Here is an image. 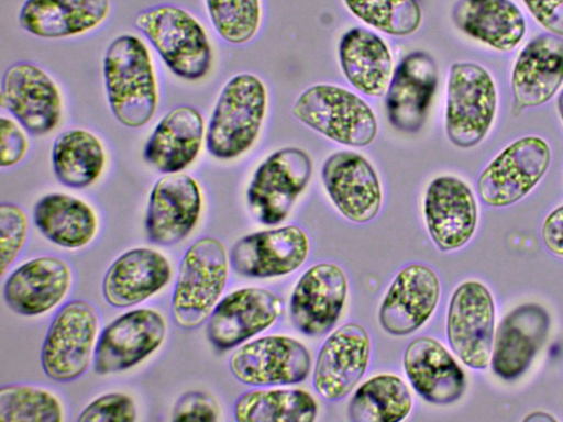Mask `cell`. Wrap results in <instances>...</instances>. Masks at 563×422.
Returning a JSON list of instances; mask_svg holds the SVG:
<instances>
[{
	"label": "cell",
	"mask_w": 563,
	"mask_h": 422,
	"mask_svg": "<svg viewBox=\"0 0 563 422\" xmlns=\"http://www.w3.org/2000/svg\"><path fill=\"white\" fill-rule=\"evenodd\" d=\"M102 70L113 116L132 129L148 123L156 112L158 92L146 45L135 35H119L106 49Z\"/></svg>",
	"instance_id": "1"
},
{
	"label": "cell",
	"mask_w": 563,
	"mask_h": 422,
	"mask_svg": "<svg viewBox=\"0 0 563 422\" xmlns=\"http://www.w3.org/2000/svg\"><path fill=\"white\" fill-rule=\"evenodd\" d=\"M267 109V90L252 74H239L222 87L207 130L206 147L221 160L234 159L256 141Z\"/></svg>",
	"instance_id": "2"
},
{
	"label": "cell",
	"mask_w": 563,
	"mask_h": 422,
	"mask_svg": "<svg viewBox=\"0 0 563 422\" xmlns=\"http://www.w3.org/2000/svg\"><path fill=\"white\" fill-rule=\"evenodd\" d=\"M227 249L216 237L195 241L183 256L172 298L175 322L191 330L211 314L229 278Z\"/></svg>",
	"instance_id": "3"
},
{
	"label": "cell",
	"mask_w": 563,
	"mask_h": 422,
	"mask_svg": "<svg viewBox=\"0 0 563 422\" xmlns=\"http://www.w3.org/2000/svg\"><path fill=\"white\" fill-rule=\"evenodd\" d=\"M177 77L196 81L203 78L212 62V49L202 25L186 10L162 4L141 11L134 21Z\"/></svg>",
	"instance_id": "4"
},
{
	"label": "cell",
	"mask_w": 563,
	"mask_h": 422,
	"mask_svg": "<svg viewBox=\"0 0 563 422\" xmlns=\"http://www.w3.org/2000/svg\"><path fill=\"white\" fill-rule=\"evenodd\" d=\"M295 118L339 144L363 147L377 135V120L368 103L339 86L318 84L307 88L292 107Z\"/></svg>",
	"instance_id": "5"
},
{
	"label": "cell",
	"mask_w": 563,
	"mask_h": 422,
	"mask_svg": "<svg viewBox=\"0 0 563 422\" xmlns=\"http://www.w3.org/2000/svg\"><path fill=\"white\" fill-rule=\"evenodd\" d=\"M495 84L482 66L455 63L450 68L445 109V131L461 148L476 146L486 136L495 116Z\"/></svg>",
	"instance_id": "6"
},
{
	"label": "cell",
	"mask_w": 563,
	"mask_h": 422,
	"mask_svg": "<svg viewBox=\"0 0 563 422\" xmlns=\"http://www.w3.org/2000/svg\"><path fill=\"white\" fill-rule=\"evenodd\" d=\"M99 316L92 304L71 300L55 314L44 338L41 363L53 380L79 378L93 360Z\"/></svg>",
	"instance_id": "7"
},
{
	"label": "cell",
	"mask_w": 563,
	"mask_h": 422,
	"mask_svg": "<svg viewBox=\"0 0 563 422\" xmlns=\"http://www.w3.org/2000/svg\"><path fill=\"white\" fill-rule=\"evenodd\" d=\"M312 160L298 147L271 154L255 170L246 191L247 206L265 225L282 223L312 175Z\"/></svg>",
	"instance_id": "8"
},
{
	"label": "cell",
	"mask_w": 563,
	"mask_h": 422,
	"mask_svg": "<svg viewBox=\"0 0 563 422\" xmlns=\"http://www.w3.org/2000/svg\"><path fill=\"white\" fill-rule=\"evenodd\" d=\"M495 307L479 281L461 284L452 295L446 335L452 351L468 367L485 369L492 357Z\"/></svg>",
	"instance_id": "9"
},
{
	"label": "cell",
	"mask_w": 563,
	"mask_h": 422,
	"mask_svg": "<svg viewBox=\"0 0 563 422\" xmlns=\"http://www.w3.org/2000/svg\"><path fill=\"white\" fill-rule=\"evenodd\" d=\"M166 332L165 318L156 310L142 308L119 315L98 337L95 371L109 375L134 367L162 345Z\"/></svg>",
	"instance_id": "10"
},
{
	"label": "cell",
	"mask_w": 563,
	"mask_h": 422,
	"mask_svg": "<svg viewBox=\"0 0 563 422\" xmlns=\"http://www.w3.org/2000/svg\"><path fill=\"white\" fill-rule=\"evenodd\" d=\"M551 158L547 142L526 136L507 146L482 173L477 189L492 207H506L525 197L539 182Z\"/></svg>",
	"instance_id": "11"
},
{
	"label": "cell",
	"mask_w": 563,
	"mask_h": 422,
	"mask_svg": "<svg viewBox=\"0 0 563 422\" xmlns=\"http://www.w3.org/2000/svg\"><path fill=\"white\" fill-rule=\"evenodd\" d=\"M1 104L35 136L51 133L62 115L57 85L44 69L29 62L15 63L4 71Z\"/></svg>",
	"instance_id": "12"
},
{
	"label": "cell",
	"mask_w": 563,
	"mask_h": 422,
	"mask_svg": "<svg viewBox=\"0 0 563 422\" xmlns=\"http://www.w3.org/2000/svg\"><path fill=\"white\" fill-rule=\"evenodd\" d=\"M230 369L250 386L292 385L308 377L311 357L299 341L268 335L241 345L230 358Z\"/></svg>",
	"instance_id": "13"
},
{
	"label": "cell",
	"mask_w": 563,
	"mask_h": 422,
	"mask_svg": "<svg viewBox=\"0 0 563 422\" xmlns=\"http://www.w3.org/2000/svg\"><path fill=\"white\" fill-rule=\"evenodd\" d=\"M282 309V299L267 289H236L214 307L208 318L207 337L217 349H231L269 327Z\"/></svg>",
	"instance_id": "14"
},
{
	"label": "cell",
	"mask_w": 563,
	"mask_h": 422,
	"mask_svg": "<svg viewBox=\"0 0 563 422\" xmlns=\"http://www.w3.org/2000/svg\"><path fill=\"white\" fill-rule=\"evenodd\" d=\"M202 206L198 182L184 173L166 174L153 186L145 216L150 242L172 246L196 226Z\"/></svg>",
	"instance_id": "15"
},
{
	"label": "cell",
	"mask_w": 563,
	"mask_h": 422,
	"mask_svg": "<svg viewBox=\"0 0 563 422\" xmlns=\"http://www.w3.org/2000/svg\"><path fill=\"white\" fill-rule=\"evenodd\" d=\"M332 203L347 220L366 223L379 212L383 192L378 176L360 153L339 151L330 155L321 171Z\"/></svg>",
	"instance_id": "16"
},
{
	"label": "cell",
	"mask_w": 563,
	"mask_h": 422,
	"mask_svg": "<svg viewBox=\"0 0 563 422\" xmlns=\"http://www.w3.org/2000/svg\"><path fill=\"white\" fill-rule=\"evenodd\" d=\"M346 295L347 279L339 266L313 265L301 275L290 297L294 326L307 336L329 332L341 315Z\"/></svg>",
	"instance_id": "17"
},
{
	"label": "cell",
	"mask_w": 563,
	"mask_h": 422,
	"mask_svg": "<svg viewBox=\"0 0 563 422\" xmlns=\"http://www.w3.org/2000/svg\"><path fill=\"white\" fill-rule=\"evenodd\" d=\"M371 338L358 323H345L328 336L313 369V387L324 399L336 401L347 396L366 371Z\"/></svg>",
	"instance_id": "18"
},
{
	"label": "cell",
	"mask_w": 563,
	"mask_h": 422,
	"mask_svg": "<svg viewBox=\"0 0 563 422\" xmlns=\"http://www.w3.org/2000/svg\"><path fill=\"white\" fill-rule=\"evenodd\" d=\"M308 253L306 233L297 225H286L241 237L231 248L230 264L241 276L271 278L299 268Z\"/></svg>",
	"instance_id": "19"
},
{
	"label": "cell",
	"mask_w": 563,
	"mask_h": 422,
	"mask_svg": "<svg viewBox=\"0 0 563 422\" xmlns=\"http://www.w3.org/2000/svg\"><path fill=\"white\" fill-rule=\"evenodd\" d=\"M437 86L432 56L423 51L408 53L394 70L385 93L390 125L402 133H417L426 122Z\"/></svg>",
	"instance_id": "20"
},
{
	"label": "cell",
	"mask_w": 563,
	"mask_h": 422,
	"mask_svg": "<svg viewBox=\"0 0 563 422\" xmlns=\"http://www.w3.org/2000/svg\"><path fill=\"white\" fill-rule=\"evenodd\" d=\"M439 297L435 273L426 265L410 264L391 281L379 307V324L395 336L411 334L432 315Z\"/></svg>",
	"instance_id": "21"
},
{
	"label": "cell",
	"mask_w": 563,
	"mask_h": 422,
	"mask_svg": "<svg viewBox=\"0 0 563 422\" xmlns=\"http://www.w3.org/2000/svg\"><path fill=\"white\" fill-rule=\"evenodd\" d=\"M423 214L432 241L444 252L466 244L477 224L473 192L464 181L453 176H440L430 182Z\"/></svg>",
	"instance_id": "22"
},
{
	"label": "cell",
	"mask_w": 563,
	"mask_h": 422,
	"mask_svg": "<svg viewBox=\"0 0 563 422\" xmlns=\"http://www.w3.org/2000/svg\"><path fill=\"white\" fill-rule=\"evenodd\" d=\"M71 286L68 264L56 256H38L23 263L5 279L3 298L18 314H44L66 297Z\"/></svg>",
	"instance_id": "23"
},
{
	"label": "cell",
	"mask_w": 563,
	"mask_h": 422,
	"mask_svg": "<svg viewBox=\"0 0 563 422\" xmlns=\"http://www.w3.org/2000/svg\"><path fill=\"white\" fill-rule=\"evenodd\" d=\"M170 277L169 260L162 253L146 247L132 248L108 268L102 295L112 307H132L157 293Z\"/></svg>",
	"instance_id": "24"
},
{
	"label": "cell",
	"mask_w": 563,
	"mask_h": 422,
	"mask_svg": "<svg viewBox=\"0 0 563 422\" xmlns=\"http://www.w3.org/2000/svg\"><path fill=\"white\" fill-rule=\"evenodd\" d=\"M549 325V314L539 304H522L509 312L497 331L492 357L494 371L506 380L523 374L543 345Z\"/></svg>",
	"instance_id": "25"
},
{
	"label": "cell",
	"mask_w": 563,
	"mask_h": 422,
	"mask_svg": "<svg viewBox=\"0 0 563 422\" xmlns=\"http://www.w3.org/2000/svg\"><path fill=\"white\" fill-rule=\"evenodd\" d=\"M404 368L413 389L426 401L449 404L465 389V376L459 364L437 340L420 336L404 353Z\"/></svg>",
	"instance_id": "26"
},
{
	"label": "cell",
	"mask_w": 563,
	"mask_h": 422,
	"mask_svg": "<svg viewBox=\"0 0 563 422\" xmlns=\"http://www.w3.org/2000/svg\"><path fill=\"white\" fill-rule=\"evenodd\" d=\"M563 82V37L541 34L520 52L511 76L519 109L547 102Z\"/></svg>",
	"instance_id": "27"
},
{
	"label": "cell",
	"mask_w": 563,
	"mask_h": 422,
	"mask_svg": "<svg viewBox=\"0 0 563 422\" xmlns=\"http://www.w3.org/2000/svg\"><path fill=\"white\" fill-rule=\"evenodd\" d=\"M205 134L196 108L176 107L156 124L144 146V159L161 173H180L197 158Z\"/></svg>",
	"instance_id": "28"
},
{
	"label": "cell",
	"mask_w": 563,
	"mask_h": 422,
	"mask_svg": "<svg viewBox=\"0 0 563 422\" xmlns=\"http://www.w3.org/2000/svg\"><path fill=\"white\" fill-rule=\"evenodd\" d=\"M110 9V0H25L19 23L34 36L65 38L93 30Z\"/></svg>",
	"instance_id": "29"
},
{
	"label": "cell",
	"mask_w": 563,
	"mask_h": 422,
	"mask_svg": "<svg viewBox=\"0 0 563 422\" xmlns=\"http://www.w3.org/2000/svg\"><path fill=\"white\" fill-rule=\"evenodd\" d=\"M339 60L347 81L362 93L382 97L393 76V56L386 42L373 31L352 27L339 43Z\"/></svg>",
	"instance_id": "30"
},
{
	"label": "cell",
	"mask_w": 563,
	"mask_h": 422,
	"mask_svg": "<svg viewBox=\"0 0 563 422\" xmlns=\"http://www.w3.org/2000/svg\"><path fill=\"white\" fill-rule=\"evenodd\" d=\"M452 20L466 35L503 52L514 49L526 32L523 15L510 0H459Z\"/></svg>",
	"instance_id": "31"
},
{
	"label": "cell",
	"mask_w": 563,
	"mask_h": 422,
	"mask_svg": "<svg viewBox=\"0 0 563 422\" xmlns=\"http://www.w3.org/2000/svg\"><path fill=\"white\" fill-rule=\"evenodd\" d=\"M33 220L43 236L68 249L89 244L98 229L96 213L89 204L60 192L42 197L34 206Z\"/></svg>",
	"instance_id": "32"
},
{
	"label": "cell",
	"mask_w": 563,
	"mask_h": 422,
	"mask_svg": "<svg viewBox=\"0 0 563 422\" xmlns=\"http://www.w3.org/2000/svg\"><path fill=\"white\" fill-rule=\"evenodd\" d=\"M106 153L91 132L71 129L59 134L52 147V165L57 180L66 187L81 189L101 175Z\"/></svg>",
	"instance_id": "33"
},
{
	"label": "cell",
	"mask_w": 563,
	"mask_h": 422,
	"mask_svg": "<svg viewBox=\"0 0 563 422\" xmlns=\"http://www.w3.org/2000/svg\"><path fill=\"white\" fill-rule=\"evenodd\" d=\"M317 413L316 399L301 389L250 390L234 404L239 422H311Z\"/></svg>",
	"instance_id": "34"
},
{
	"label": "cell",
	"mask_w": 563,
	"mask_h": 422,
	"mask_svg": "<svg viewBox=\"0 0 563 422\" xmlns=\"http://www.w3.org/2000/svg\"><path fill=\"white\" fill-rule=\"evenodd\" d=\"M411 407L412 397L406 382L398 376L383 374L357 388L347 413L353 422H399Z\"/></svg>",
	"instance_id": "35"
},
{
	"label": "cell",
	"mask_w": 563,
	"mask_h": 422,
	"mask_svg": "<svg viewBox=\"0 0 563 422\" xmlns=\"http://www.w3.org/2000/svg\"><path fill=\"white\" fill-rule=\"evenodd\" d=\"M349 11L365 24L394 36L415 33L422 21L417 0H343Z\"/></svg>",
	"instance_id": "36"
},
{
	"label": "cell",
	"mask_w": 563,
	"mask_h": 422,
	"mask_svg": "<svg viewBox=\"0 0 563 422\" xmlns=\"http://www.w3.org/2000/svg\"><path fill=\"white\" fill-rule=\"evenodd\" d=\"M62 420V403L53 392L22 384L1 387L0 421L59 422Z\"/></svg>",
	"instance_id": "37"
},
{
	"label": "cell",
	"mask_w": 563,
	"mask_h": 422,
	"mask_svg": "<svg viewBox=\"0 0 563 422\" xmlns=\"http://www.w3.org/2000/svg\"><path fill=\"white\" fill-rule=\"evenodd\" d=\"M206 7L216 32L230 44H244L258 31L261 0H206Z\"/></svg>",
	"instance_id": "38"
},
{
	"label": "cell",
	"mask_w": 563,
	"mask_h": 422,
	"mask_svg": "<svg viewBox=\"0 0 563 422\" xmlns=\"http://www.w3.org/2000/svg\"><path fill=\"white\" fill-rule=\"evenodd\" d=\"M29 220L24 210L12 202L0 206V266L1 276L12 266L27 238Z\"/></svg>",
	"instance_id": "39"
},
{
	"label": "cell",
	"mask_w": 563,
	"mask_h": 422,
	"mask_svg": "<svg viewBox=\"0 0 563 422\" xmlns=\"http://www.w3.org/2000/svg\"><path fill=\"white\" fill-rule=\"evenodd\" d=\"M136 419L133 399L122 392H109L93 399L80 412V422H132Z\"/></svg>",
	"instance_id": "40"
},
{
	"label": "cell",
	"mask_w": 563,
	"mask_h": 422,
	"mask_svg": "<svg viewBox=\"0 0 563 422\" xmlns=\"http://www.w3.org/2000/svg\"><path fill=\"white\" fill-rule=\"evenodd\" d=\"M219 407L216 399L203 391L184 393L175 403L173 421H216Z\"/></svg>",
	"instance_id": "41"
},
{
	"label": "cell",
	"mask_w": 563,
	"mask_h": 422,
	"mask_svg": "<svg viewBox=\"0 0 563 422\" xmlns=\"http://www.w3.org/2000/svg\"><path fill=\"white\" fill-rule=\"evenodd\" d=\"M29 147L24 131L15 121L2 116L0 120V166L12 167L20 163Z\"/></svg>",
	"instance_id": "42"
},
{
	"label": "cell",
	"mask_w": 563,
	"mask_h": 422,
	"mask_svg": "<svg viewBox=\"0 0 563 422\" xmlns=\"http://www.w3.org/2000/svg\"><path fill=\"white\" fill-rule=\"evenodd\" d=\"M537 21L563 37V0H522Z\"/></svg>",
	"instance_id": "43"
},
{
	"label": "cell",
	"mask_w": 563,
	"mask_h": 422,
	"mask_svg": "<svg viewBox=\"0 0 563 422\" xmlns=\"http://www.w3.org/2000/svg\"><path fill=\"white\" fill-rule=\"evenodd\" d=\"M542 238L549 251L563 256V206L553 210L544 220Z\"/></svg>",
	"instance_id": "44"
},
{
	"label": "cell",
	"mask_w": 563,
	"mask_h": 422,
	"mask_svg": "<svg viewBox=\"0 0 563 422\" xmlns=\"http://www.w3.org/2000/svg\"><path fill=\"white\" fill-rule=\"evenodd\" d=\"M527 420H529V421H531V420H537V421H547V420H549V421H553L554 418L549 415V414L542 413V412H533V413H531L530 415H528L525 419V421H527Z\"/></svg>",
	"instance_id": "45"
},
{
	"label": "cell",
	"mask_w": 563,
	"mask_h": 422,
	"mask_svg": "<svg viewBox=\"0 0 563 422\" xmlns=\"http://www.w3.org/2000/svg\"><path fill=\"white\" fill-rule=\"evenodd\" d=\"M558 109H559L561 119L563 121V91L560 93L559 99H558Z\"/></svg>",
	"instance_id": "46"
}]
</instances>
